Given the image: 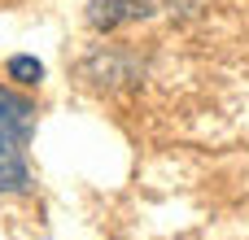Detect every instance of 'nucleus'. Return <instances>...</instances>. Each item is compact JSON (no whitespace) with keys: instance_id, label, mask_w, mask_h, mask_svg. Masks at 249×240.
<instances>
[{"instance_id":"f257e3e1","label":"nucleus","mask_w":249,"mask_h":240,"mask_svg":"<svg viewBox=\"0 0 249 240\" xmlns=\"http://www.w3.org/2000/svg\"><path fill=\"white\" fill-rule=\"evenodd\" d=\"M153 17V0H92L88 4V26L92 31H114V26H127V22H144Z\"/></svg>"},{"instance_id":"f03ea898","label":"nucleus","mask_w":249,"mask_h":240,"mask_svg":"<svg viewBox=\"0 0 249 240\" xmlns=\"http://www.w3.org/2000/svg\"><path fill=\"white\" fill-rule=\"evenodd\" d=\"M31 171H26V140L0 131V192H26Z\"/></svg>"},{"instance_id":"7ed1b4c3","label":"nucleus","mask_w":249,"mask_h":240,"mask_svg":"<svg viewBox=\"0 0 249 240\" xmlns=\"http://www.w3.org/2000/svg\"><path fill=\"white\" fill-rule=\"evenodd\" d=\"M0 131L18 136V140H26V144H31V136H35V105H31L26 96H18L13 87H0Z\"/></svg>"},{"instance_id":"20e7f679","label":"nucleus","mask_w":249,"mask_h":240,"mask_svg":"<svg viewBox=\"0 0 249 240\" xmlns=\"http://www.w3.org/2000/svg\"><path fill=\"white\" fill-rule=\"evenodd\" d=\"M9 79H18L22 87H35V83L44 79V66H39L35 57H26V52H18V57H9Z\"/></svg>"}]
</instances>
